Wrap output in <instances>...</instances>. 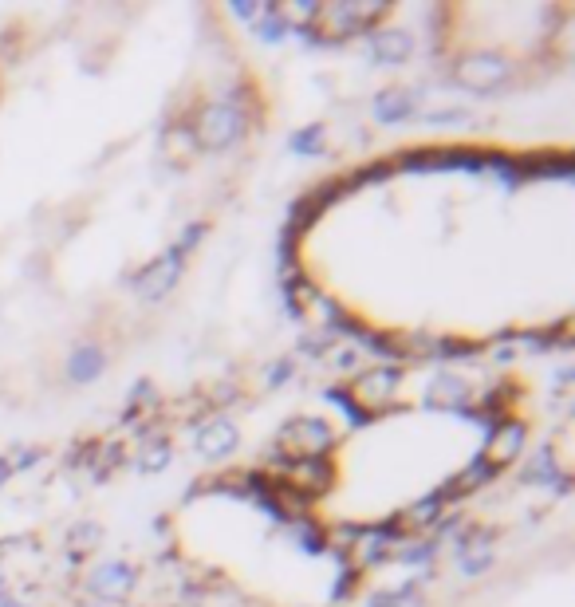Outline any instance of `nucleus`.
Here are the masks:
<instances>
[{"label":"nucleus","instance_id":"1","mask_svg":"<svg viewBox=\"0 0 575 607\" xmlns=\"http://www.w3.org/2000/svg\"><path fill=\"white\" fill-rule=\"evenodd\" d=\"M249 131V111L237 95H225V99H213L205 103L201 111V123H197V142L205 150H229L233 142H241Z\"/></svg>","mask_w":575,"mask_h":607},{"label":"nucleus","instance_id":"2","mask_svg":"<svg viewBox=\"0 0 575 607\" xmlns=\"http://www.w3.org/2000/svg\"><path fill=\"white\" fill-rule=\"evenodd\" d=\"M512 75H516V64H512L509 56H501V52H469V56H461L453 71H449V79L457 83V87H465V91H473V95H493V91H501L505 83H512Z\"/></svg>","mask_w":575,"mask_h":607},{"label":"nucleus","instance_id":"3","mask_svg":"<svg viewBox=\"0 0 575 607\" xmlns=\"http://www.w3.org/2000/svg\"><path fill=\"white\" fill-rule=\"evenodd\" d=\"M182 272H186V249H182V245H170L166 253H158L146 269L130 280V288H134L142 300L158 304V300H166V296L178 288Z\"/></svg>","mask_w":575,"mask_h":607},{"label":"nucleus","instance_id":"4","mask_svg":"<svg viewBox=\"0 0 575 607\" xmlns=\"http://www.w3.org/2000/svg\"><path fill=\"white\" fill-rule=\"evenodd\" d=\"M383 16H390V4H386V0H367V4L339 0V4L323 8L316 24L339 32V40H347V36H359V32H375V24H379Z\"/></svg>","mask_w":575,"mask_h":607},{"label":"nucleus","instance_id":"5","mask_svg":"<svg viewBox=\"0 0 575 607\" xmlns=\"http://www.w3.org/2000/svg\"><path fill=\"white\" fill-rule=\"evenodd\" d=\"M288 442H296L292 446L296 458H323L335 446V434H331V426L323 418H296V422H288L280 430V446H288Z\"/></svg>","mask_w":575,"mask_h":607},{"label":"nucleus","instance_id":"6","mask_svg":"<svg viewBox=\"0 0 575 607\" xmlns=\"http://www.w3.org/2000/svg\"><path fill=\"white\" fill-rule=\"evenodd\" d=\"M367 52L379 68H398L414 56V36L406 28H375L367 36Z\"/></svg>","mask_w":575,"mask_h":607},{"label":"nucleus","instance_id":"7","mask_svg":"<svg viewBox=\"0 0 575 607\" xmlns=\"http://www.w3.org/2000/svg\"><path fill=\"white\" fill-rule=\"evenodd\" d=\"M91 596H99V600H123L134 592V584H138V572L123 564V560H107V564H99L95 572H91Z\"/></svg>","mask_w":575,"mask_h":607},{"label":"nucleus","instance_id":"8","mask_svg":"<svg viewBox=\"0 0 575 607\" xmlns=\"http://www.w3.org/2000/svg\"><path fill=\"white\" fill-rule=\"evenodd\" d=\"M237 446H241V430H237L229 418H217V422H209V426L197 434V454H201L205 462H225V458L237 454Z\"/></svg>","mask_w":575,"mask_h":607},{"label":"nucleus","instance_id":"9","mask_svg":"<svg viewBox=\"0 0 575 607\" xmlns=\"http://www.w3.org/2000/svg\"><path fill=\"white\" fill-rule=\"evenodd\" d=\"M371 115H375V123H383V127H398V123H406V119L418 115V99H414V91H406V87H390V91H379V95H375Z\"/></svg>","mask_w":575,"mask_h":607},{"label":"nucleus","instance_id":"10","mask_svg":"<svg viewBox=\"0 0 575 607\" xmlns=\"http://www.w3.org/2000/svg\"><path fill=\"white\" fill-rule=\"evenodd\" d=\"M103 371H107V351L95 347V343H83V347H75V351L67 355V379H71L75 387L95 383Z\"/></svg>","mask_w":575,"mask_h":607},{"label":"nucleus","instance_id":"11","mask_svg":"<svg viewBox=\"0 0 575 607\" xmlns=\"http://www.w3.org/2000/svg\"><path fill=\"white\" fill-rule=\"evenodd\" d=\"M402 383V371L398 367H371V371H363L355 383H351V391L359 395V399H367L371 406H383V399Z\"/></svg>","mask_w":575,"mask_h":607},{"label":"nucleus","instance_id":"12","mask_svg":"<svg viewBox=\"0 0 575 607\" xmlns=\"http://www.w3.org/2000/svg\"><path fill=\"white\" fill-rule=\"evenodd\" d=\"M520 446H524V422H501L497 430H493V446H489V462L501 470V466H509L512 458L520 454Z\"/></svg>","mask_w":575,"mask_h":607},{"label":"nucleus","instance_id":"13","mask_svg":"<svg viewBox=\"0 0 575 607\" xmlns=\"http://www.w3.org/2000/svg\"><path fill=\"white\" fill-rule=\"evenodd\" d=\"M292 481H300L308 493H323V489H331V466L323 462V458H296L292 466Z\"/></svg>","mask_w":575,"mask_h":607},{"label":"nucleus","instance_id":"14","mask_svg":"<svg viewBox=\"0 0 575 607\" xmlns=\"http://www.w3.org/2000/svg\"><path fill=\"white\" fill-rule=\"evenodd\" d=\"M465 403H469V387L461 379H438L426 395V406H434V410H453V406L465 410Z\"/></svg>","mask_w":575,"mask_h":607},{"label":"nucleus","instance_id":"15","mask_svg":"<svg viewBox=\"0 0 575 607\" xmlns=\"http://www.w3.org/2000/svg\"><path fill=\"white\" fill-rule=\"evenodd\" d=\"M253 28H256V36H260V40L280 44V40L288 36V24H284V16H280V4H260Z\"/></svg>","mask_w":575,"mask_h":607},{"label":"nucleus","instance_id":"16","mask_svg":"<svg viewBox=\"0 0 575 607\" xmlns=\"http://www.w3.org/2000/svg\"><path fill=\"white\" fill-rule=\"evenodd\" d=\"M174 462V446L166 438H150L142 450H138V473H162Z\"/></svg>","mask_w":575,"mask_h":607},{"label":"nucleus","instance_id":"17","mask_svg":"<svg viewBox=\"0 0 575 607\" xmlns=\"http://www.w3.org/2000/svg\"><path fill=\"white\" fill-rule=\"evenodd\" d=\"M288 150L300 154V158H316V154H323V127H304V131H296V135L288 138Z\"/></svg>","mask_w":575,"mask_h":607},{"label":"nucleus","instance_id":"18","mask_svg":"<svg viewBox=\"0 0 575 607\" xmlns=\"http://www.w3.org/2000/svg\"><path fill=\"white\" fill-rule=\"evenodd\" d=\"M323 399L339 406V410L347 414V422H351V426H367V422H371V414H367L359 403H351V399H347V391H323Z\"/></svg>","mask_w":575,"mask_h":607},{"label":"nucleus","instance_id":"19","mask_svg":"<svg viewBox=\"0 0 575 607\" xmlns=\"http://www.w3.org/2000/svg\"><path fill=\"white\" fill-rule=\"evenodd\" d=\"M442 505H446V493L438 489V493H430L426 501H418L414 505V513H410V521H418V525H430L438 513H442Z\"/></svg>","mask_w":575,"mask_h":607},{"label":"nucleus","instance_id":"20","mask_svg":"<svg viewBox=\"0 0 575 607\" xmlns=\"http://www.w3.org/2000/svg\"><path fill=\"white\" fill-rule=\"evenodd\" d=\"M292 533L300 537V544H304L308 552H323V548H327V544H323V533H320V529H312V525H304V521H300V525H296Z\"/></svg>","mask_w":575,"mask_h":607},{"label":"nucleus","instance_id":"21","mask_svg":"<svg viewBox=\"0 0 575 607\" xmlns=\"http://www.w3.org/2000/svg\"><path fill=\"white\" fill-rule=\"evenodd\" d=\"M288 375H292V363H288V359H280V363H272V367H268V379H264V383L276 391V387H284V379H288Z\"/></svg>","mask_w":575,"mask_h":607},{"label":"nucleus","instance_id":"22","mask_svg":"<svg viewBox=\"0 0 575 607\" xmlns=\"http://www.w3.org/2000/svg\"><path fill=\"white\" fill-rule=\"evenodd\" d=\"M71 540H79V544H95V540H99V525H75V529H71Z\"/></svg>","mask_w":575,"mask_h":607},{"label":"nucleus","instance_id":"23","mask_svg":"<svg viewBox=\"0 0 575 607\" xmlns=\"http://www.w3.org/2000/svg\"><path fill=\"white\" fill-rule=\"evenodd\" d=\"M201 237H205V225H201V221H193L190 229H186V237H182L178 245H182V249L190 253V249H193V245H197V241H201Z\"/></svg>","mask_w":575,"mask_h":607},{"label":"nucleus","instance_id":"24","mask_svg":"<svg viewBox=\"0 0 575 607\" xmlns=\"http://www.w3.org/2000/svg\"><path fill=\"white\" fill-rule=\"evenodd\" d=\"M233 12H237L241 20H256V12H260V4H256V0H233Z\"/></svg>","mask_w":575,"mask_h":607},{"label":"nucleus","instance_id":"25","mask_svg":"<svg viewBox=\"0 0 575 607\" xmlns=\"http://www.w3.org/2000/svg\"><path fill=\"white\" fill-rule=\"evenodd\" d=\"M0 607H28V604H20V600H12L8 592H0Z\"/></svg>","mask_w":575,"mask_h":607},{"label":"nucleus","instance_id":"26","mask_svg":"<svg viewBox=\"0 0 575 607\" xmlns=\"http://www.w3.org/2000/svg\"><path fill=\"white\" fill-rule=\"evenodd\" d=\"M0 592H4V576H0Z\"/></svg>","mask_w":575,"mask_h":607},{"label":"nucleus","instance_id":"27","mask_svg":"<svg viewBox=\"0 0 575 607\" xmlns=\"http://www.w3.org/2000/svg\"><path fill=\"white\" fill-rule=\"evenodd\" d=\"M83 607H99V604H83Z\"/></svg>","mask_w":575,"mask_h":607}]
</instances>
